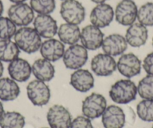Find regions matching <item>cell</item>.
I'll list each match as a JSON object with an SVG mask.
<instances>
[{
    "label": "cell",
    "instance_id": "19",
    "mask_svg": "<svg viewBox=\"0 0 153 128\" xmlns=\"http://www.w3.org/2000/svg\"><path fill=\"white\" fill-rule=\"evenodd\" d=\"M10 76L16 82H23L29 79L32 73V66L26 60L17 58L10 62L8 67Z\"/></svg>",
    "mask_w": 153,
    "mask_h": 128
},
{
    "label": "cell",
    "instance_id": "6",
    "mask_svg": "<svg viewBox=\"0 0 153 128\" xmlns=\"http://www.w3.org/2000/svg\"><path fill=\"white\" fill-rule=\"evenodd\" d=\"M27 97L33 105L43 107L51 99V90L45 82L35 79L28 84L26 87Z\"/></svg>",
    "mask_w": 153,
    "mask_h": 128
},
{
    "label": "cell",
    "instance_id": "36",
    "mask_svg": "<svg viewBox=\"0 0 153 128\" xmlns=\"http://www.w3.org/2000/svg\"><path fill=\"white\" fill-rule=\"evenodd\" d=\"M4 11V6H3V3L0 0V17H2V14L3 13Z\"/></svg>",
    "mask_w": 153,
    "mask_h": 128
},
{
    "label": "cell",
    "instance_id": "13",
    "mask_svg": "<svg viewBox=\"0 0 153 128\" xmlns=\"http://www.w3.org/2000/svg\"><path fill=\"white\" fill-rule=\"evenodd\" d=\"M114 11L111 5L106 3L98 4L92 10L89 20L93 26L102 29L108 26L114 18Z\"/></svg>",
    "mask_w": 153,
    "mask_h": 128
},
{
    "label": "cell",
    "instance_id": "15",
    "mask_svg": "<svg viewBox=\"0 0 153 128\" xmlns=\"http://www.w3.org/2000/svg\"><path fill=\"white\" fill-rule=\"evenodd\" d=\"M104 53L111 56L123 55L128 48V43L126 38L120 34H112L104 38L102 43Z\"/></svg>",
    "mask_w": 153,
    "mask_h": 128
},
{
    "label": "cell",
    "instance_id": "1",
    "mask_svg": "<svg viewBox=\"0 0 153 128\" xmlns=\"http://www.w3.org/2000/svg\"><path fill=\"white\" fill-rule=\"evenodd\" d=\"M14 37L19 49L28 54L37 52L42 46V37L34 28L27 26L20 28Z\"/></svg>",
    "mask_w": 153,
    "mask_h": 128
},
{
    "label": "cell",
    "instance_id": "24",
    "mask_svg": "<svg viewBox=\"0 0 153 128\" xmlns=\"http://www.w3.org/2000/svg\"><path fill=\"white\" fill-rule=\"evenodd\" d=\"M20 50L15 42L11 39H0V61L5 62H11L18 58Z\"/></svg>",
    "mask_w": 153,
    "mask_h": 128
},
{
    "label": "cell",
    "instance_id": "14",
    "mask_svg": "<svg viewBox=\"0 0 153 128\" xmlns=\"http://www.w3.org/2000/svg\"><path fill=\"white\" fill-rule=\"evenodd\" d=\"M34 29L42 38L51 39L58 32L57 23L50 14H38L33 20Z\"/></svg>",
    "mask_w": 153,
    "mask_h": 128
},
{
    "label": "cell",
    "instance_id": "18",
    "mask_svg": "<svg viewBox=\"0 0 153 128\" xmlns=\"http://www.w3.org/2000/svg\"><path fill=\"white\" fill-rule=\"evenodd\" d=\"M148 29L146 26L140 23H134L126 31V39L128 44L132 47H140L148 39Z\"/></svg>",
    "mask_w": 153,
    "mask_h": 128
},
{
    "label": "cell",
    "instance_id": "9",
    "mask_svg": "<svg viewBox=\"0 0 153 128\" xmlns=\"http://www.w3.org/2000/svg\"><path fill=\"white\" fill-rule=\"evenodd\" d=\"M47 120L51 128H70L72 116L65 107L56 104L48 110Z\"/></svg>",
    "mask_w": 153,
    "mask_h": 128
},
{
    "label": "cell",
    "instance_id": "2",
    "mask_svg": "<svg viewBox=\"0 0 153 128\" xmlns=\"http://www.w3.org/2000/svg\"><path fill=\"white\" fill-rule=\"evenodd\" d=\"M137 95V87L131 79H120L111 86L109 95L116 104H127L134 101Z\"/></svg>",
    "mask_w": 153,
    "mask_h": 128
},
{
    "label": "cell",
    "instance_id": "40",
    "mask_svg": "<svg viewBox=\"0 0 153 128\" xmlns=\"http://www.w3.org/2000/svg\"><path fill=\"white\" fill-rule=\"evenodd\" d=\"M43 128H48V127H43Z\"/></svg>",
    "mask_w": 153,
    "mask_h": 128
},
{
    "label": "cell",
    "instance_id": "30",
    "mask_svg": "<svg viewBox=\"0 0 153 128\" xmlns=\"http://www.w3.org/2000/svg\"><path fill=\"white\" fill-rule=\"evenodd\" d=\"M17 26L8 17H0V39L8 40L14 36Z\"/></svg>",
    "mask_w": 153,
    "mask_h": 128
},
{
    "label": "cell",
    "instance_id": "28",
    "mask_svg": "<svg viewBox=\"0 0 153 128\" xmlns=\"http://www.w3.org/2000/svg\"><path fill=\"white\" fill-rule=\"evenodd\" d=\"M30 6L38 14H50L56 8L55 0H30Z\"/></svg>",
    "mask_w": 153,
    "mask_h": 128
},
{
    "label": "cell",
    "instance_id": "27",
    "mask_svg": "<svg viewBox=\"0 0 153 128\" xmlns=\"http://www.w3.org/2000/svg\"><path fill=\"white\" fill-rule=\"evenodd\" d=\"M137 113L143 121L153 122V100L141 101L137 106Z\"/></svg>",
    "mask_w": 153,
    "mask_h": 128
},
{
    "label": "cell",
    "instance_id": "26",
    "mask_svg": "<svg viewBox=\"0 0 153 128\" xmlns=\"http://www.w3.org/2000/svg\"><path fill=\"white\" fill-rule=\"evenodd\" d=\"M137 93L145 100H153V76L147 75L139 82Z\"/></svg>",
    "mask_w": 153,
    "mask_h": 128
},
{
    "label": "cell",
    "instance_id": "25",
    "mask_svg": "<svg viewBox=\"0 0 153 128\" xmlns=\"http://www.w3.org/2000/svg\"><path fill=\"white\" fill-rule=\"evenodd\" d=\"M25 124L24 116L17 112H4L0 118L1 128H23Z\"/></svg>",
    "mask_w": 153,
    "mask_h": 128
},
{
    "label": "cell",
    "instance_id": "29",
    "mask_svg": "<svg viewBox=\"0 0 153 128\" xmlns=\"http://www.w3.org/2000/svg\"><path fill=\"white\" fill-rule=\"evenodd\" d=\"M137 20L145 26H153V2H146L138 9Z\"/></svg>",
    "mask_w": 153,
    "mask_h": 128
},
{
    "label": "cell",
    "instance_id": "5",
    "mask_svg": "<svg viewBox=\"0 0 153 128\" xmlns=\"http://www.w3.org/2000/svg\"><path fill=\"white\" fill-rule=\"evenodd\" d=\"M107 108V100L101 94L92 93L82 104V112L85 117L95 119L101 117Z\"/></svg>",
    "mask_w": 153,
    "mask_h": 128
},
{
    "label": "cell",
    "instance_id": "32",
    "mask_svg": "<svg viewBox=\"0 0 153 128\" xmlns=\"http://www.w3.org/2000/svg\"><path fill=\"white\" fill-rule=\"evenodd\" d=\"M143 67L147 74L153 76V52L145 57L143 61Z\"/></svg>",
    "mask_w": 153,
    "mask_h": 128
},
{
    "label": "cell",
    "instance_id": "20",
    "mask_svg": "<svg viewBox=\"0 0 153 128\" xmlns=\"http://www.w3.org/2000/svg\"><path fill=\"white\" fill-rule=\"evenodd\" d=\"M65 51L64 44L54 38H51L42 43L40 48L42 57L53 62L62 58Z\"/></svg>",
    "mask_w": 153,
    "mask_h": 128
},
{
    "label": "cell",
    "instance_id": "37",
    "mask_svg": "<svg viewBox=\"0 0 153 128\" xmlns=\"http://www.w3.org/2000/svg\"><path fill=\"white\" fill-rule=\"evenodd\" d=\"M9 1L14 4H17V3H23V2H26V0H9Z\"/></svg>",
    "mask_w": 153,
    "mask_h": 128
},
{
    "label": "cell",
    "instance_id": "35",
    "mask_svg": "<svg viewBox=\"0 0 153 128\" xmlns=\"http://www.w3.org/2000/svg\"><path fill=\"white\" fill-rule=\"evenodd\" d=\"M92 2H94V3L95 4H101V3H105L106 1H107V0H91Z\"/></svg>",
    "mask_w": 153,
    "mask_h": 128
},
{
    "label": "cell",
    "instance_id": "31",
    "mask_svg": "<svg viewBox=\"0 0 153 128\" xmlns=\"http://www.w3.org/2000/svg\"><path fill=\"white\" fill-rule=\"evenodd\" d=\"M70 128H93V126L91 119L85 117L84 115H80L72 120Z\"/></svg>",
    "mask_w": 153,
    "mask_h": 128
},
{
    "label": "cell",
    "instance_id": "23",
    "mask_svg": "<svg viewBox=\"0 0 153 128\" xmlns=\"http://www.w3.org/2000/svg\"><path fill=\"white\" fill-rule=\"evenodd\" d=\"M20 93L19 85L11 78H0V101H12L18 98Z\"/></svg>",
    "mask_w": 153,
    "mask_h": 128
},
{
    "label": "cell",
    "instance_id": "39",
    "mask_svg": "<svg viewBox=\"0 0 153 128\" xmlns=\"http://www.w3.org/2000/svg\"><path fill=\"white\" fill-rule=\"evenodd\" d=\"M62 1H65V0H62Z\"/></svg>",
    "mask_w": 153,
    "mask_h": 128
},
{
    "label": "cell",
    "instance_id": "16",
    "mask_svg": "<svg viewBox=\"0 0 153 128\" xmlns=\"http://www.w3.org/2000/svg\"><path fill=\"white\" fill-rule=\"evenodd\" d=\"M104 128H123L126 124V114L123 109L116 105L106 108L102 115Z\"/></svg>",
    "mask_w": 153,
    "mask_h": 128
},
{
    "label": "cell",
    "instance_id": "41",
    "mask_svg": "<svg viewBox=\"0 0 153 128\" xmlns=\"http://www.w3.org/2000/svg\"><path fill=\"white\" fill-rule=\"evenodd\" d=\"M152 128H153V125H152Z\"/></svg>",
    "mask_w": 153,
    "mask_h": 128
},
{
    "label": "cell",
    "instance_id": "22",
    "mask_svg": "<svg viewBox=\"0 0 153 128\" xmlns=\"http://www.w3.org/2000/svg\"><path fill=\"white\" fill-rule=\"evenodd\" d=\"M60 41L65 44L74 45L77 44L80 39V30L78 25L63 23L57 32Z\"/></svg>",
    "mask_w": 153,
    "mask_h": 128
},
{
    "label": "cell",
    "instance_id": "7",
    "mask_svg": "<svg viewBox=\"0 0 153 128\" xmlns=\"http://www.w3.org/2000/svg\"><path fill=\"white\" fill-rule=\"evenodd\" d=\"M138 8L132 0H122L117 4L115 10V17L122 26H129L135 23L137 18Z\"/></svg>",
    "mask_w": 153,
    "mask_h": 128
},
{
    "label": "cell",
    "instance_id": "3",
    "mask_svg": "<svg viewBox=\"0 0 153 128\" xmlns=\"http://www.w3.org/2000/svg\"><path fill=\"white\" fill-rule=\"evenodd\" d=\"M60 14L66 23L79 25L84 20L86 10L77 0H65L60 6Z\"/></svg>",
    "mask_w": 153,
    "mask_h": 128
},
{
    "label": "cell",
    "instance_id": "8",
    "mask_svg": "<svg viewBox=\"0 0 153 128\" xmlns=\"http://www.w3.org/2000/svg\"><path fill=\"white\" fill-rule=\"evenodd\" d=\"M8 18L17 26H26L30 24L35 19V14L32 8L28 4H14L8 11Z\"/></svg>",
    "mask_w": 153,
    "mask_h": 128
},
{
    "label": "cell",
    "instance_id": "12",
    "mask_svg": "<svg viewBox=\"0 0 153 128\" xmlns=\"http://www.w3.org/2000/svg\"><path fill=\"white\" fill-rule=\"evenodd\" d=\"M80 41L86 50H96L102 46L104 33L99 28L92 24L88 25L80 32Z\"/></svg>",
    "mask_w": 153,
    "mask_h": 128
},
{
    "label": "cell",
    "instance_id": "21",
    "mask_svg": "<svg viewBox=\"0 0 153 128\" xmlns=\"http://www.w3.org/2000/svg\"><path fill=\"white\" fill-rule=\"evenodd\" d=\"M32 72L37 79L50 82L55 75V68L51 61L45 58H38L32 64Z\"/></svg>",
    "mask_w": 153,
    "mask_h": 128
},
{
    "label": "cell",
    "instance_id": "17",
    "mask_svg": "<svg viewBox=\"0 0 153 128\" xmlns=\"http://www.w3.org/2000/svg\"><path fill=\"white\" fill-rule=\"evenodd\" d=\"M70 84L77 92L85 93L94 87L95 79L88 70L78 69L71 75Z\"/></svg>",
    "mask_w": 153,
    "mask_h": 128
},
{
    "label": "cell",
    "instance_id": "34",
    "mask_svg": "<svg viewBox=\"0 0 153 128\" xmlns=\"http://www.w3.org/2000/svg\"><path fill=\"white\" fill-rule=\"evenodd\" d=\"M3 72H4L3 64L2 63V61H0V78H2V74H3Z\"/></svg>",
    "mask_w": 153,
    "mask_h": 128
},
{
    "label": "cell",
    "instance_id": "10",
    "mask_svg": "<svg viewBox=\"0 0 153 128\" xmlns=\"http://www.w3.org/2000/svg\"><path fill=\"white\" fill-rule=\"evenodd\" d=\"M119 72L127 78L137 76L141 72L142 63L140 59L134 53L123 54L117 63Z\"/></svg>",
    "mask_w": 153,
    "mask_h": 128
},
{
    "label": "cell",
    "instance_id": "4",
    "mask_svg": "<svg viewBox=\"0 0 153 128\" xmlns=\"http://www.w3.org/2000/svg\"><path fill=\"white\" fill-rule=\"evenodd\" d=\"M63 63L68 69L78 70L85 65L88 60V51L83 45H71L63 55Z\"/></svg>",
    "mask_w": 153,
    "mask_h": 128
},
{
    "label": "cell",
    "instance_id": "11",
    "mask_svg": "<svg viewBox=\"0 0 153 128\" xmlns=\"http://www.w3.org/2000/svg\"><path fill=\"white\" fill-rule=\"evenodd\" d=\"M91 68L98 76H108L117 70V62L113 56L106 53H98L91 61Z\"/></svg>",
    "mask_w": 153,
    "mask_h": 128
},
{
    "label": "cell",
    "instance_id": "33",
    "mask_svg": "<svg viewBox=\"0 0 153 128\" xmlns=\"http://www.w3.org/2000/svg\"><path fill=\"white\" fill-rule=\"evenodd\" d=\"M4 112H5V110H4L3 105H2V102L0 101V118H1V117H2V115L4 114Z\"/></svg>",
    "mask_w": 153,
    "mask_h": 128
},
{
    "label": "cell",
    "instance_id": "38",
    "mask_svg": "<svg viewBox=\"0 0 153 128\" xmlns=\"http://www.w3.org/2000/svg\"><path fill=\"white\" fill-rule=\"evenodd\" d=\"M152 46H153V38H152Z\"/></svg>",
    "mask_w": 153,
    "mask_h": 128
}]
</instances>
